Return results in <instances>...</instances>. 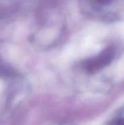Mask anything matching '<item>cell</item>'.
Segmentation results:
<instances>
[{
	"label": "cell",
	"mask_w": 124,
	"mask_h": 125,
	"mask_svg": "<svg viewBox=\"0 0 124 125\" xmlns=\"http://www.w3.org/2000/svg\"><path fill=\"white\" fill-rule=\"evenodd\" d=\"M110 125H124V119H118L113 121Z\"/></svg>",
	"instance_id": "obj_3"
},
{
	"label": "cell",
	"mask_w": 124,
	"mask_h": 125,
	"mask_svg": "<svg viewBox=\"0 0 124 125\" xmlns=\"http://www.w3.org/2000/svg\"><path fill=\"white\" fill-rule=\"evenodd\" d=\"M113 0H96V1L99 4H102V5H107L108 4H110Z\"/></svg>",
	"instance_id": "obj_2"
},
{
	"label": "cell",
	"mask_w": 124,
	"mask_h": 125,
	"mask_svg": "<svg viewBox=\"0 0 124 125\" xmlns=\"http://www.w3.org/2000/svg\"><path fill=\"white\" fill-rule=\"evenodd\" d=\"M113 56L114 52L113 49L108 48L105 50L97 57L87 62V63L86 64V70L91 73L99 70L100 69L103 68L104 67L107 66L108 64L110 63L113 58Z\"/></svg>",
	"instance_id": "obj_1"
}]
</instances>
